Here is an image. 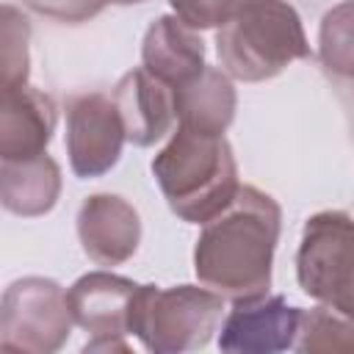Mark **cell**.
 Wrapping results in <instances>:
<instances>
[{"label":"cell","mask_w":354,"mask_h":354,"mask_svg":"<svg viewBox=\"0 0 354 354\" xmlns=\"http://www.w3.org/2000/svg\"><path fill=\"white\" fill-rule=\"evenodd\" d=\"M279 230L282 207L277 199L254 185H241L235 199L199 230L194 243L199 285L232 301L268 293Z\"/></svg>","instance_id":"1"},{"label":"cell","mask_w":354,"mask_h":354,"mask_svg":"<svg viewBox=\"0 0 354 354\" xmlns=\"http://www.w3.org/2000/svg\"><path fill=\"white\" fill-rule=\"evenodd\" d=\"M155 183L169 210L185 224H205L238 194V163L224 136H207L177 124L152 158Z\"/></svg>","instance_id":"2"},{"label":"cell","mask_w":354,"mask_h":354,"mask_svg":"<svg viewBox=\"0 0 354 354\" xmlns=\"http://www.w3.org/2000/svg\"><path fill=\"white\" fill-rule=\"evenodd\" d=\"M221 69L243 83L277 77L293 61L310 58L299 11L288 0H246L216 30Z\"/></svg>","instance_id":"3"},{"label":"cell","mask_w":354,"mask_h":354,"mask_svg":"<svg viewBox=\"0 0 354 354\" xmlns=\"http://www.w3.org/2000/svg\"><path fill=\"white\" fill-rule=\"evenodd\" d=\"M224 315V296L207 285H138L130 335L152 354H183L205 348L218 332Z\"/></svg>","instance_id":"4"},{"label":"cell","mask_w":354,"mask_h":354,"mask_svg":"<svg viewBox=\"0 0 354 354\" xmlns=\"http://www.w3.org/2000/svg\"><path fill=\"white\" fill-rule=\"evenodd\" d=\"M296 279L318 304L354 315V218L346 210H321L304 221Z\"/></svg>","instance_id":"5"},{"label":"cell","mask_w":354,"mask_h":354,"mask_svg":"<svg viewBox=\"0 0 354 354\" xmlns=\"http://www.w3.org/2000/svg\"><path fill=\"white\" fill-rule=\"evenodd\" d=\"M75 326L66 290L47 277L14 279L0 304V348L25 354L58 351Z\"/></svg>","instance_id":"6"},{"label":"cell","mask_w":354,"mask_h":354,"mask_svg":"<svg viewBox=\"0 0 354 354\" xmlns=\"http://www.w3.org/2000/svg\"><path fill=\"white\" fill-rule=\"evenodd\" d=\"M138 293V282L111 274V271H88L72 282L66 290L72 318L91 337L83 351H130V313Z\"/></svg>","instance_id":"7"},{"label":"cell","mask_w":354,"mask_h":354,"mask_svg":"<svg viewBox=\"0 0 354 354\" xmlns=\"http://www.w3.org/2000/svg\"><path fill=\"white\" fill-rule=\"evenodd\" d=\"M127 141L113 97L83 91L66 100V155L80 180L108 174Z\"/></svg>","instance_id":"8"},{"label":"cell","mask_w":354,"mask_h":354,"mask_svg":"<svg viewBox=\"0 0 354 354\" xmlns=\"http://www.w3.org/2000/svg\"><path fill=\"white\" fill-rule=\"evenodd\" d=\"M301 307L288 304L279 293L232 301L218 326V348L227 354H277L288 351L299 335Z\"/></svg>","instance_id":"9"},{"label":"cell","mask_w":354,"mask_h":354,"mask_svg":"<svg viewBox=\"0 0 354 354\" xmlns=\"http://www.w3.org/2000/svg\"><path fill=\"white\" fill-rule=\"evenodd\" d=\"M75 221L80 246L97 266H122L141 243L138 210L119 194L86 196Z\"/></svg>","instance_id":"10"},{"label":"cell","mask_w":354,"mask_h":354,"mask_svg":"<svg viewBox=\"0 0 354 354\" xmlns=\"http://www.w3.org/2000/svg\"><path fill=\"white\" fill-rule=\"evenodd\" d=\"M111 97L122 116L127 141L136 147H152L171 130L177 119L174 88L158 80L144 66L124 72L113 86Z\"/></svg>","instance_id":"11"},{"label":"cell","mask_w":354,"mask_h":354,"mask_svg":"<svg viewBox=\"0 0 354 354\" xmlns=\"http://www.w3.org/2000/svg\"><path fill=\"white\" fill-rule=\"evenodd\" d=\"M58 122L55 100L33 86L3 91L0 102V158H36L47 152Z\"/></svg>","instance_id":"12"},{"label":"cell","mask_w":354,"mask_h":354,"mask_svg":"<svg viewBox=\"0 0 354 354\" xmlns=\"http://www.w3.org/2000/svg\"><path fill=\"white\" fill-rule=\"evenodd\" d=\"M141 66L171 88L196 77L205 64V41L174 14L149 22L141 41Z\"/></svg>","instance_id":"13"},{"label":"cell","mask_w":354,"mask_h":354,"mask_svg":"<svg viewBox=\"0 0 354 354\" xmlns=\"http://www.w3.org/2000/svg\"><path fill=\"white\" fill-rule=\"evenodd\" d=\"M174 108L177 124L207 136H224L238 108L232 77L218 66H205L196 77L174 88Z\"/></svg>","instance_id":"14"},{"label":"cell","mask_w":354,"mask_h":354,"mask_svg":"<svg viewBox=\"0 0 354 354\" xmlns=\"http://www.w3.org/2000/svg\"><path fill=\"white\" fill-rule=\"evenodd\" d=\"M61 196V166L44 152L36 158H0V202L22 218L44 216Z\"/></svg>","instance_id":"15"},{"label":"cell","mask_w":354,"mask_h":354,"mask_svg":"<svg viewBox=\"0 0 354 354\" xmlns=\"http://www.w3.org/2000/svg\"><path fill=\"white\" fill-rule=\"evenodd\" d=\"M293 348L301 354H354V315L326 304L301 310Z\"/></svg>","instance_id":"16"},{"label":"cell","mask_w":354,"mask_h":354,"mask_svg":"<svg viewBox=\"0 0 354 354\" xmlns=\"http://www.w3.org/2000/svg\"><path fill=\"white\" fill-rule=\"evenodd\" d=\"M318 58L329 75L354 80V0H343L321 17Z\"/></svg>","instance_id":"17"},{"label":"cell","mask_w":354,"mask_h":354,"mask_svg":"<svg viewBox=\"0 0 354 354\" xmlns=\"http://www.w3.org/2000/svg\"><path fill=\"white\" fill-rule=\"evenodd\" d=\"M30 25L28 17L6 3L0 8V69H3V91L28 86L30 72Z\"/></svg>","instance_id":"18"},{"label":"cell","mask_w":354,"mask_h":354,"mask_svg":"<svg viewBox=\"0 0 354 354\" xmlns=\"http://www.w3.org/2000/svg\"><path fill=\"white\" fill-rule=\"evenodd\" d=\"M246 0H169L177 19H183L194 30L221 28L235 17V11Z\"/></svg>","instance_id":"19"},{"label":"cell","mask_w":354,"mask_h":354,"mask_svg":"<svg viewBox=\"0 0 354 354\" xmlns=\"http://www.w3.org/2000/svg\"><path fill=\"white\" fill-rule=\"evenodd\" d=\"M22 6L47 19L80 25V22H88L91 17H97L105 8V0H22Z\"/></svg>","instance_id":"20"},{"label":"cell","mask_w":354,"mask_h":354,"mask_svg":"<svg viewBox=\"0 0 354 354\" xmlns=\"http://www.w3.org/2000/svg\"><path fill=\"white\" fill-rule=\"evenodd\" d=\"M105 3H113V6H136V3H147V0H105Z\"/></svg>","instance_id":"21"}]
</instances>
